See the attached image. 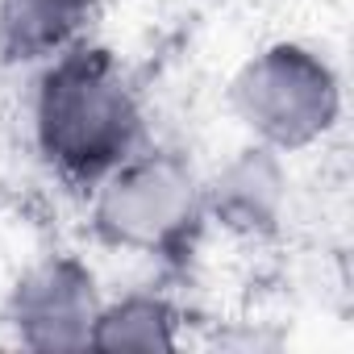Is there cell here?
I'll return each mask as SVG.
<instances>
[{"label": "cell", "instance_id": "obj_4", "mask_svg": "<svg viewBox=\"0 0 354 354\" xmlns=\"http://www.w3.org/2000/svg\"><path fill=\"white\" fill-rule=\"evenodd\" d=\"M96 317H100L96 279L71 254H55V259L34 263L9 296V325L34 350H84V346H92Z\"/></svg>", "mask_w": 354, "mask_h": 354}, {"label": "cell", "instance_id": "obj_7", "mask_svg": "<svg viewBox=\"0 0 354 354\" xmlns=\"http://www.w3.org/2000/svg\"><path fill=\"white\" fill-rule=\"evenodd\" d=\"M92 346L100 350H171L175 346V308L158 296H125L100 304Z\"/></svg>", "mask_w": 354, "mask_h": 354}, {"label": "cell", "instance_id": "obj_2", "mask_svg": "<svg viewBox=\"0 0 354 354\" xmlns=\"http://www.w3.org/2000/svg\"><path fill=\"white\" fill-rule=\"evenodd\" d=\"M205 188L175 154H129L96 184L92 217L109 246L133 254H180L205 221Z\"/></svg>", "mask_w": 354, "mask_h": 354}, {"label": "cell", "instance_id": "obj_1", "mask_svg": "<svg viewBox=\"0 0 354 354\" xmlns=\"http://www.w3.org/2000/svg\"><path fill=\"white\" fill-rule=\"evenodd\" d=\"M34 138L63 180L88 188L138 154L142 109L109 50L80 42L46 63L34 92Z\"/></svg>", "mask_w": 354, "mask_h": 354}, {"label": "cell", "instance_id": "obj_5", "mask_svg": "<svg viewBox=\"0 0 354 354\" xmlns=\"http://www.w3.org/2000/svg\"><path fill=\"white\" fill-rule=\"evenodd\" d=\"M100 0H0V50L21 63L55 59L84 42Z\"/></svg>", "mask_w": 354, "mask_h": 354}, {"label": "cell", "instance_id": "obj_6", "mask_svg": "<svg viewBox=\"0 0 354 354\" xmlns=\"http://www.w3.org/2000/svg\"><path fill=\"white\" fill-rule=\"evenodd\" d=\"M283 201V175L275 162V150L259 146L246 150L238 162H230L217 184L205 188V205L217 209L230 225L238 230H254V225H271Z\"/></svg>", "mask_w": 354, "mask_h": 354}, {"label": "cell", "instance_id": "obj_3", "mask_svg": "<svg viewBox=\"0 0 354 354\" xmlns=\"http://www.w3.org/2000/svg\"><path fill=\"white\" fill-rule=\"evenodd\" d=\"M234 113L259 138V146L275 154L304 150L337 125L342 88L333 67L317 50L300 42H279L238 71Z\"/></svg>", "mask_w": 354, "mask_h": 354}]
</instances>
